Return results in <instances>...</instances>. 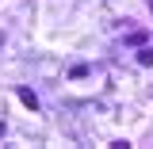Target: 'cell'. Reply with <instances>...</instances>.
Segmentation results:
<instances>
[{
	"instance_id": "2",
	"label": "cell",
	"mask_w": 153,
	"mask_h": 149,
	"mask_svg": "<svg viewBox=\"0 0 153 149\" xmlns=\"http://www.w3.org/2000/svg\"><path fill=\"white\" fill-rule=\"evenodd\" d=\"M138 65H153V50H149V46L138 50Z\"/></svg>"
},
{
	"instance_id": "1",
	"label": "cell",
	"mask_w": 153,
	"mask_h": 149,
	"mask_svg": "<svg viewBox=\"0 0 153 149\" xmlns=\"http://www.w3.org/2000/svg\"><path fill=\"white\" fill-rule=\"evenodd\" d=\"M19 103H23V107H31V111H38V96L31 92V88H19Z\"/></svg>"
}]
</instances>
